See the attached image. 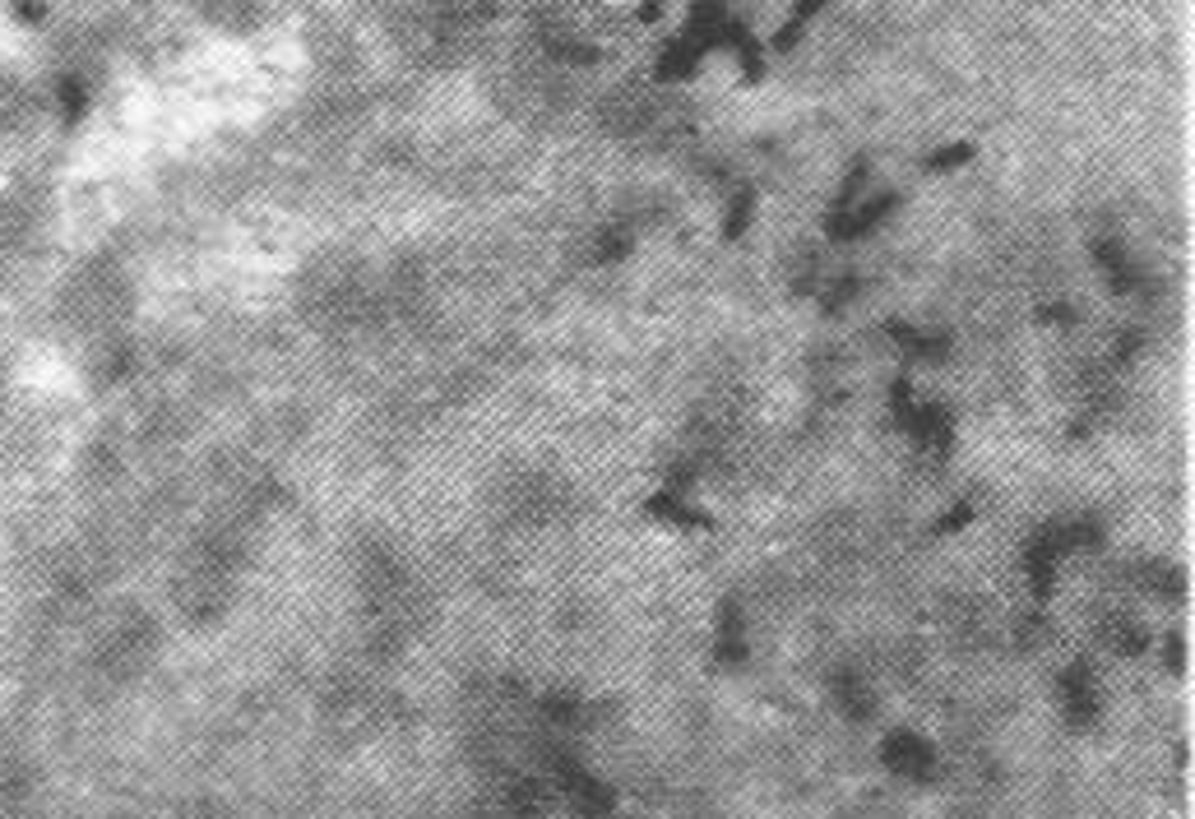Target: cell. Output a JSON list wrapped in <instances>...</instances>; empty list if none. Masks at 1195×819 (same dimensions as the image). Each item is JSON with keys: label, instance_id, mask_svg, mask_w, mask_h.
<instances>
[{"label": "cell", "instance_id": "obj_1", "mask_svg": "<svg viewBox=\"0 0 1195 819\" xmlns=\"http://www.w3.org/2000/svg\"><path fill=\"white\" fill-rule=\"evenodd\" d=\"M556 782H561V791H565L570 810H575V819H616V797H612V787H607L603 778H593L584 764L561 759V764H556Z\"/></svg>", "mask_w": 1195, "mask_h": 819}, {"label": "cell", "instance_id": "obj_2", "mask_svg": "<svg viewBox=\"0 0 1195 819\" xmlns=\"http://www.w3.org/2000/svg\"><path fill=\"white\" fill-rule=\"evenodd\" d=\"M899 427L913 436L918 454H927L931 463H946L950 459V449H954V417L941 403H913Z\"/></svg>", "mask_w": 1195, "mask_h": 819}, {"label": "cell", "instance_id": "obj_3", "mask_svg": "<svg viewBox=\"0 0 1195 819\" xmlns=\"http://www.w3.org/2000/svg\"><path fill=\"white\" fill-rule=\"evenodd\" d=\"M1061 708H1066V723L1071 727H1094L1099 713H1103V690H1099V676L1089 663H1071L1061 672Z\"/></svg>", "mask_w": 1195, "mask_h": 819}, {"label": "cell", "instance_id": "obj_4", "mask_svg": "<svg viewBox=\"0 0 1195 819\" xmlns=\"http://www.w3.org/2000/svg\"><path fill=\"white\" fill-rule=\"evenodd\" d=\"M880 759H886V769L895 778H908V782H922V778L937 774V750H931V741L918 736V731H903V727L886 736Z\"/></svg>", "mask_w": 1195, "mask_h": 819}, {"label": "cell", "instance_id": "obj_5", "mask_svg": "<svg viewBox=\"0 0 1195 819\" xmlns=\"http://www.w3.org/2000/svg\"><path fill=\"white\" fill-rule=\"evenodd\" d=\"M895 195H871V199H857L848 208H839V214H829V236L835 242H857V236H867L876 232L880 223H886L895 214Z\"/></svg>", "mask_w": 1195, "mask_h": 819}, {"label": "cell", "instance_id": "obj_6", "mask_svg": "<svg viewBox=\"0 0 1195 819\" xmlns=\"http://www.w3.org/2000/svg\"><path fill=\"white\" fill-rule=\"evenodd\" d=\"M1061 556H1066V551H1061V542H1056V533H1052V523L1043 528V533H1033V538H1029V546H1024V574H1029V588H1033L1038 602L1052 597Z\"/></svg>", "mask_w": 1195, "mask_h": 819}, {"label": "cell", "instance_id": "obj_7", "mask_svg": "<svg viewBox=\"0 0 1195 819\" xmlns=\"http://www.w3.org/2000/svg\"><path fill=\"white\" fill-rule=\"evenodd\" d=\"M727 23H733V14H727L723 0H691V19L682 29V42L695 51V57H705L709 47H723Z\"/></svg>", "mask_w": 1195, "mask_h": 819}, {"label": "cell", "instance_id": "obj_8", "mask_svg": "<svg viewBox=\"0 0 1195 819\" xmlns=\"http://www.w3.org/2000/svg\"><path fill=\"white\" fill-rule=\"evenodd\" d=\"M505 495H510V519H519V523H548V519H556L561 487L556 482H542V478L538 482L524 478V482H510Z\"/></svg>", "mask_w": 1195, "mask_h": 819}, {"label": "cell", "instance_id": "obj_9", "mask_svg": "<svg viewBox=\"0 0 1195 819\" xmlns=\"http://www.w3.org/2000/svg\"><path fill=\"white\" fill-rule=\"evenodd\" d=\"M1094 259H1099V269L1107 278V287L1116 297H1126L1140 287V269L1131 264V255L1122 250V242H1112V236H1103V242H1094Z\"/></svg>", "mask_w": 1195, "mask_h": 819}, {"label": "cell", "instance_id": "obj_10", "mask_svg": "<svg viewBox=\"0 0 1195 819\" xmlns=\"http://www.w3.org/2000/svg\"><path fill=\"white\" fill-rule=\"evenodd\" d=\"M644 514H654L663 523H677V528H709V514L705 510H695L682 500V487H663L658 495H648L644 500Z\"/></svg>", "mask_w": 1195, "mask_h": 819}, {"label": "cell", "instance_id": "obj_11", "mask_svg": "<svg viewBox=\"0 0 1195 819\" xmlns=\"http://www.w3.org/2000/svg\"><path fill=\"white\" fill-rule=\"evenodd\" d=\"M1099 629H1103V644H1107L1112 653H1122V657H1140V653L1150 648V634H1145V625H1140L1135 616L1112 612Z\"/></svg>", "mask_w": 1195, "mask_h": 819}, {"label": "cell", "instance_id": "obj_12", "mask_svg": "<svg viewBox=\"0 0 1195 819\" xmlns=\"http://www.w3.org/2000/svg\"><path fill=\"white\" fill-rule=\"evenodd\" d=\"M1135 584L1145 593H1154V597H1163V602H1177L1186 593V574L1177 565H1167V561H1145L1135 570Z\"/></svg>", "mask_w": 1195, "mask_h": 819}, {"label": "cell", "instance_id": "obj_13", "mask_svg": "<svg viewBox=\"0 0 1195 819\" xmlns=\"http://www.w3.org/2000/svg\"><path fill=\"white\" fill-rule=\"evenodd\" d=\"M714 657L723 667H737L742 657H746V625H742V612L733 602L723 606V616H718V644H714Z\"/></svg>", "mask_w": 1195, "mask_h": 819}, {"label": "cell", "instance_id": "obj_14", "mask_svg": "<svg viewBox=\"0 0 1195 819\" xmlns=\"http://www.w3.org/2000/svg\"><path fill=\"white\" fill-rule=\"evenodd\" d=\"M835 695H839L844 713H852L857 723H867V718H871V708H876V695H871V685H867L862 676H857V672H844V676H839Z\"/></svg>", "mask_w": 1195, "mask_h": 819}, {"label": "cell", "instance_id": "obj_15", "mask_svg": "<svg viewBox=\"0 0 1195 819\" xmlns=\"http://www.w3.org/2000/svg\"><path fill=\"white\" fill-rule=\"evenodd\" d=\"M820 10H825V0H797L793 14H788V23L774 33V42H769V47H774V51H793V47H797V38L807 33V23H811Z\"/></svg>", "mask_w": 1195, "mask_h": 819}, {"label": "cell", "instance_id": "obj_16", "mask_svg": "<svg viewBox=\"0 0 1195 819\" xmlns=\"http://www.w3.org/2000/svg\"><path fill=\"white\" fill-rule=\"evenodd\" d=\"M695 65H699L695 51H691L682 38H672L667 51L658 57V79H672V84H677V79H691V74H695Z\"/></svg>", "mask_w": 1195, "mask_h": 819}, {"label": "cell", "instance_id": "obj_17", "mask_svg": "<svg viewBox=\"0 0 1195 819\" xmlns=\"http://www.w3.org/2000/svg\"><path fill=\"white\" fill-rule=\"evenodd\" d=\"M750 214H756V191L742 186L737 199L727 204V218H723V236H727V242H737V236L750 227Z\"/></svg>", "mask_w": 1195, "mask_h": 819}, {"label": "cell", "instance_id": "obj_18", "mask_svg": "<svg viewBox=\"0 0 1195 819\" xmlns=\"http://www.w3.org/2000/svg\"><path fill=\"white\" fill-rule=\"evenodd\" d=\"M973 144H946V149H937V153H927L922 157V167L927 172H954V167H964V163H973Z\"/></svg>", "mask_w": 1195, "mask_h": 819}, {"label": "cell", "instance_id": "obj_19", "mask_svg": "<svg viewBox=\"0 0 1195 819\" xmlns=\"http://www.w3.org/2000/svg\"><path fill=\"white\" fill-rule=\"evenodd\" d=\"M626 250H631V232H626V227H612V232L603 236V242H598V259H603V264L621 259Z\"/></svg>", "mask_w": 1195, "mask_h": 819}, {"label": "cell", "instance_id": "obj_20", "mask_svg": "<svg viewBox=\"0 0 1195 819\" xmlns=\"http://www.w3.org/2000/svg\"><path fill=\"white\" fill-rule=\"evenodd\" d=\"M969 519H973V505H954V510H950V514L937 523V533H954V528H964Z\"/></svg>", "mask_w": 1195, "mask_h": 819}, {"label": "cell", "instance_id": "obj_21", "mask_svg": "<svg viewBox=\"0 0 1195 819\" xmlns=\"http://www.w3.org/2000/svg\"><path fill=\"white\" fill-rule=\"evenodd\" d=\"M658 14H663V0H644V6H640V19L644 23H658Z\"/></svg>", "mask_w": 1195, "mask_h": 819}]
</instances>
